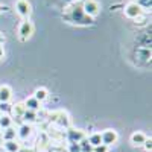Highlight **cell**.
<instances>
[{
  "instance_id": "6da1fadb",
  "label": "cell",
  "mask_w": 152,
  "mask_h": 152,
  "mask_svg": "<svg viewBox=\"0 0 152 152\" xmlns=\"http://www.w3.org/2000/svg\"><path fill=\"white\" fill-rule=\"evenodd\" d=\"M66 18L70 23H76V24H91L93 23V20L90 17H87L84 14L82 8H79V6H72L69 9V14L66 15Z\"/></svg>"
},
{
  "instance_id": "7a4b0ae2",
  "label": "cell",
  "mask_w": 152,
  "mask_h": 152,
  "mask_svg": "<svg viewBox=\"0 0 152 152\" xmlns=\"http://www.w3.org/2000/svg\"><path fill=\"white\" fill-rule=\"evenodd\" d=\"M82 11H84V14L87 17H96L99 12H100V5L97 2H94V0H87V2L84 3L82 6Z\"/></svg>"
},
{
  "instance_id": "3957f363",
  "label": "cell",
  "mask_w": 152,
  "mask_h": 152,
  "mask_svg": "<svg viewBox=\"0 0 152 152\" xmlns=\"http://www.w3.org/2000/svg\"><path fill=\"white\" fill-rule=\"evenodd\" d=\"M15 9H17L18 14H20L21 17H24V18H28V17L31 15V12H32V9H31V3L28 2V0H17Z\"/></svg>"
},
{
  "instance_id": "277c9868",
  "label": "cell",
  "mask_w": 152,
  "mask_h": 152,
  "mask_svg": "<svg viewBox=\"0 0 152 152\" xmlns=\"http://www.w3.org/2000/svg\"><path fill=\"white\" fill-rule=\"evenodd\" d=\"M117 132L114 129H105L102 134H100V138H102V145L105 146H110V145H114L117 142Z\"/></svg>"
},
{
  "instance_id": "5b68a950",
  "label": "cell",
  "mask_w": 152,
  "mask_h": 152,
  "mask_svg": "<svg viewBox=\"0 0 152 152\" xmlns=\"http://www.w3.org/2000/svg\"><path fill=\"white\" fill-rule=\"evenodd\" d=\"M34 34V24L31 23V21H23L21 24H20V28H18V35H20V38L21 40H28V38L31 37Z\"/></svg>"
},
{
  "instance_id": "8992f818",
  "label": "cell",
  "mask_w": 152,
  "mask_h": 152,
  "mask_svg": "<svg viewBox=\"0 0 152 152\" xmlns=\"http://www.w3.org/2000/svg\"><path fill=\"white\" fill-rule=\"evenodd\" d=\"M125 15L126 17H129V18H137V17H140L142 15V6L138 5V3H128L125 8Z\"/></svg>"
},
{
  "instance_id": "52a82bcc",
  "label": "cell",
  "mask_w": 152,
  "mask_h": 152,
  "mask_svg": "<svg viewBox=\"0 0 152 152\" xmlns=\"http://www.w3.org/2000/svg\"><path fill=\"white\" fill-rule=\"evenodd\" d=\"M12 97V90L8 85H2L0 87V104H8Z\"/></svg>"
},
{
  "instance_id": "ba28073f",
  "label": "cell",
  "mask_w": 152,
  "mask_h": 152,
  "mask_svg": "<svg viewBox=\"0 0 152 152\" xmlns=\"http://www.w3.org/2000/svg\"><path fill=\"white\" fill-rule=\"evenodd\" d=\"M84 138H85V134L81 129H70L69 131V142L70 143H79Z\"/></svg>"
},
{
  "instance_id": "9c48e42d",
  "label": "cell",
  "mask_w": 152,
  "mask_h": 152,
  "mask_svg": "<svg viewBox=\"0 0 152 152\" xmlns=\"http://www.w3.org/2000/svg\"><path fill=\"white\" fill-rule=\"evenodd\" d=\"M41 107V102H38V100L32 96V97H28L26 102H24V108L26 110H31V111H38Z\"/></svg>"
},
{
  "instance_id": "30bf717a",
  "label": "cell",
  "mask_w": 152,
  "mask_h": 152,
  "mask_svg": "<svg viewBox=\"0 0 152 152\" xmlns=\"http://www.w3.org/2000/svg\"><path fill=\"white\" fill-rule=\"evenodd\" d=\"M145 142H146V135L143 132H134L131 135V143L134 146H143Z\"/></svg>"
},
{
  "instance_id": "8fae6325",
  "label": "cell",
  "mask_w": 152,
  "mask_h": 152,
  "mask_svg": "<svg viewBox=\"0 0 152 152\" xmlns=\"http://www.w3.org/2000/svg\"><path fill=\"white\" fill-rule=\"evenodd\" d=\"M17 134H18L21 138H28V137L32 134V128H31V125H28V123H23V125L20 126V128H18Z\"/></svg>"
},
{
  "instance_id": "7c38bea8",
  "label": "cell",
  "mask_w": 152,
  "mask_h": 152,
  "mask_svg": "<svg viewBox=\"0 0 152 152\" xmlns=\"http://www.w3.org/2000/svg\"><path fill=\"white\" fill-rule=\"evenodd\" d=\"M15 135H17V131L12 128V126L3 129V134H2V137H3L5 142H8V140H15Z\"/></svg>"
},
{
  "instance_id": "4fadbf2b",
  "label": "cell",
  "mask_w": 152,
  "mask_h": 152,
  "mask_svg": "<svg viewBox=\"0 0 152 152\" xmlns=\"http://www.w3.org/2000/svg\"><path fill=\"white\" fill-rule=\"evenodd\" d=\"M3 146H5L6 152H18L20 151V145L15 140H8V142L3 143Z\"/></svg>"
},
{
  "instance_id": "5bb4252c",
  "label": "cell",
  "mask_w": 152,
  "mask_h": 152,
  "mask_svg": "<svg viewBox=\"0 0 152 152\" xmlns=\"http://www.w3.org/2000/svg\"><path fill=\"white\" fill-rule=\"evenodd\" d=\"M24 122H26L28 125L29 123H32V122H35L37 120V111H31V110H24V113H23V117H21Z\"/></svg>"
},
{
  "instance_id": "9a60e30c",
  "label": "cell",
  "mask_w": 152,
  "mask_h": 152,
  "mask_svg": "<svg viewBox=\"0 0 152 152\" xmlns=\"http://www.w3.org/2000/svg\"><path fill=\"white\" fill-rule=\"evenodd\" d=\"M47 96H49V93H47L46 88H37L35 93H34V97L38 100V102H43V100H46Z\"/></svg>"
},
{
  "instance_id": "2e32d148",
  "label": "cell",
  "mask_w": 152,
  "mask_h": 152,
  "mask_svg": "<svg viewBox=\"0 0 152 152\" xmlns=\"http://www.w3.org/2000/svg\"><path fill=\"white\" fill-rule=\"evenodd\" d=\"M87 140H88V143H90L93 148H94V146H99V145H102V138H100V134H99V132L91 134L90 137L87 138Z\"/></svg>"
},
{
  "instance_id": "e0dca14e",
  "label": "cell",
  "mask_w": 152,
  "mask_h": 152,
  "mask_svg": "<svg viewBox=\"0 0 152 152\" xmlns=\"http://www.w3.org/2000/svg\"><path fill=\"white\" fill-rule=\"evenodd\" d=\"M9 126H12V119L9 116H6V114H3V116L0 117V128L6 129V128H9Z\"/></svg>"
},
{
  "instance_id": "ac0fdd59",
  "label": "cell",
  "mask_w": 152,
  "mask_h": 152,
  "mask_svg": "<svg viewBox=\"0 0 152 152\" xmlns=\"http://www.w3.org/2000/svg\"><path fill=\"white\" fill-rule=\"evenodd\" d=\"M24 104H17L15 105V108H12V113H14V116L15 117H18V119H21L23 117V113H24Z\"/></svg>"
},
{
  "instance_id": "d6986e66",
  "label": "cell",
  "mask_w": 152,
  "mask_h": 152,
  "mask_svg": "<svg viewBox=\"0 0 152 152\" xmlns=\"http://www.w3.org/2000/svg\"><path fill=\"white\" fill-rule=\"evenodd\" d=\"M79 146H81V152H93V146L88 143V140H87V137L84 138V140H81L79 142Z\"/></svg>"
},
{
  "instance_id": "ffe728a7",
  "label": "cell",
  "mask_w": 152,
  "mask_h": 152,
  "mask_svg": "<svg viewBox=\"0 0 152 152\" xmlns=\"http://www.w3.org/2000/svg\"><path fill=\"white\" fill-rule=\"evenodd\" d=\"M67 152H81L79 143H70L69 148H67Z\"/></svg>"
},
{
  "instance_id": "44dd1931",
  "label": "cell",
  "mask_w": 152,
  "mask_h": 152,
  "mask_svg": "<svg viewBox=\"0 0 152 152\" xmlns=\"http://www.w3.org/2000/svg\"><path fill=\"white\" fill-rule=\"evenodd\" d=\"M93 152H108V146H105V145L94 146V148H93Z\"/></svg>"
},
{
  "instance_id": "7402d4cb",
  "label": "cell",
  "mask_w": 152,
  "mask_h": 152,
  "mask_svg": "<svg viewBox=\"0 0 152 152\" xmlns=\"http://www.w3.org/2000/svg\"><path fill=\"white\" fill-rule=\"evenodd\" d=\"M143 146H145V149H146L148 152L152 151V140H151V138H146V142L143 143Z\"/></svg>"
},
{
  "instance_id": "603a6c76",
  "label": "cell",
  "mask_w": 152,
  "mask_h": 152,
  "mask_svg": "<svg viewBox=\"0 0 152 152\" xmlns=\"http://www.w3.org/2000/svg\"><path fill=\"white\" fill-rule=\"evenodd\" d=\"M9 105L8 104H0V111H9Z\"/></svg>"
},
{
  "instance_id": "cb8c5ba5",
  "label": "cell",
  "mask_w": 152,
  "mask_h": 152,
  "mask_svg": "<svg viewBox=\"0 0 152 152\" xmlns=\"http://www.w3.org/2000/svg\"><path fill=\"white\" fill-rule=\"evenodd\" d=\"M3 55H5V50H3V46L0 44V59L3 58Z\"/></svg>"
},
{
  "instance_id": "d4e9b609",
  "label": "cell",
  "mask_w": 152,
  "mask_h": 152,
  "mask_svg": "<svg viewBox=\"0 0 152 152\" xmlns=\"http://www.w3.org/2000/svg\"><path fill=\"white\" fill-rule=\"evenodd\" d=\"M18 152H32V151H28V149H21V148H20V151H18Z\"/></svg>"
},
{
  "instance_id": "484cf974",
  "label": "cell",
  "mask_w": 152,
  "mask_h": 152,
  "mask_svg": "<svg viewBox=\"0 0 152 152\" xmlns=\"http://www.w3.org/2000/svg\"><path fill=\"white\" fill-rule=\"evenodd\" d=\"M3 40H5V38L2 37V34H0V44H2V43H3Z\"/></svg>"
},
{
  "instance_id": "4316f807",
  "label": "cell",
  "mask_w": 152,
  "mask_h": 152,
  "mask_svg": "<svg viewBox=\"0 0 152 152\" xmlns=\"http://www.w3.org/2000/svg\"><path fill=\"white\" fill-rule=\"evenodd\" d=\"M2 142H3V137H2V132H0V145H2Z\"/></svg>"
},
{
  "instance_id": "83f0119b",
  "label": "cell",
  "mask_w": 152,
  "mask_h": 152,
  "mask_svg": "<svg viewBox=\"0 0 152 152\" xmlns=\"http://www.w3.org/2000/svg\"><path fill=\"white\" fill-rule=\"evenodd\" d=\"M58 152H64V151H58Z\"/></svg>"
},
{
  "instance_id": "f1b7e54d",
  "label": "cell",
  "mask_w": 152,
  "mask_h": 152,
  "mask_svg": "<svg viewBox=\"0 0 152 152\" xmlns=\"http://www.w3.org/2000/svg\"><path fill=\"white\" fill-rule=\"evenodd\" d=\"M0 11H2V6H0Z\"/></svg>"
}]
</instances>
